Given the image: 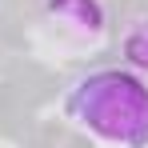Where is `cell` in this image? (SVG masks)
<instances>
[{
	"mask_svg": "<svg viewBox=\"0 0 148 148\" xmlns=\"http://www.w3.org/2000/svg\"><path fill=\"white\" fill-rule=\"evenodd\" d=\"M44 16L56 28L72 32L76 40L104 36V4L100 0H44Z\"/></svg>",
	"mask_w": 148,
	"mask_h": 148,
	"instance_id": "cell-2",
	"label": "cell"
},
{
	"mask_svg": "<svg viewBox=\"0 0 148 148\" xmlns=\"http://www.w3.org/2000/svg\"><path fill=\"white\" fill-rule=\"evenodd\" d=\"M64 116L112 148H148V84L124 64H100L64 88Z\"/></svg>",
	"mask_w": 148,
	"mask_h": 148,
	"instance_id": "cell-1",
	"label": "cell"
},
{
	"mask_svg": "<svg viewBox=\"0 0 148 148\" xmlns=\"http://www.w3.org/2000/svg\"><path fill=\"white\" fill-rule=\"evenodd\" d=\"M124 56L132 68H148V16H136L124 32Z\"/></svg>",
	"mask_w": 148,
	"mask_h": 148,
	"instance_id": "cell-3",
	"label": "cell"
}]
</instances>
